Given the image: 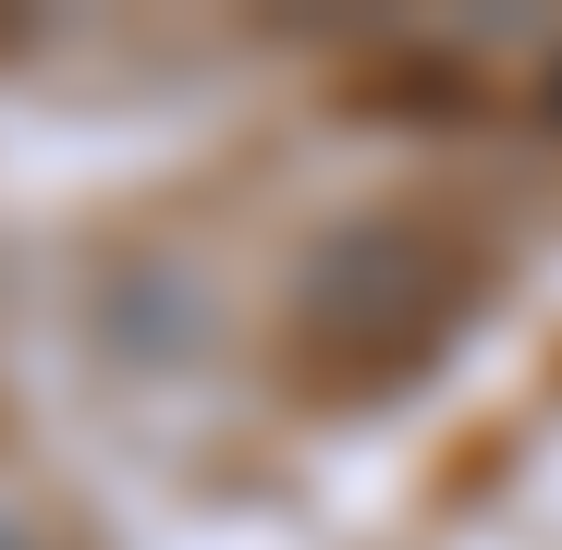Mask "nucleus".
I'll list each match as a JSON object with an SVG mask.
<instances>
[{"mask_svg": "<svg viewBox=\"0 0 562 550\" xmlns=\"http://www.w3.org/2000/svg\"><path fill=\"white\" fill-rule=\"evenodd\" d=\"M550 111H562V61H550Z\"/></svg>", "mask_w": 562, "mask_h": 550, "instance_id": "f257e3e1", "label": "nucleus"}, {"mask_svg": "<svg viewBox=\"0 0 562 550\" xmlns=\"http://www.w3.org/2000/svg\"><path fill=\"white\" fill-rule=\"evenodd\" d=\"M0 550H25V538H13V526H0Z\"/></svg>", "mask_w": 562, "mask_h": 550, "instance_id": "f03ea898", "label": "nucleus"}]
</instances>
